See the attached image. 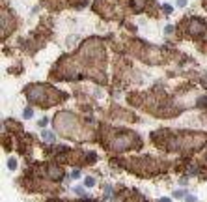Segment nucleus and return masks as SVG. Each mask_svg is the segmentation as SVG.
I'll use <instances>...</instances> for the list:
<instances>
[{"mask_svg":"<svg viewBox=\"0 0 207 202\" xmlns=\"http://www.w3.org/2000/svg\"><path fill=\"white\" fill-rule=\"evenodd\" d=\"M54 127L63 135V137H77L79 131V124H77V118L73 114H69V112H62L54 118Z\"/></svg>","mask_w":207,"mask_h":202,"instance_id":"f03ea898","label":"nucleus"},{"mask_svg":"<svg viewBox=\"0 0 207 202\" xmlns=\"http://www.w3.org/2000/svg\"><path fill=\"white\" fill-rule=\"evenodd\" d=\"M8 167H10L11 170H15V168H17V161H15V159H10V161H8Z\"/></svg>","mask_w":207,"mask_h":202,"instance_id":"0eeeda50","label":"nucleus"},{"mask_svg":"<svg viewBox=\"0 0 207 202\" xmlns=\"http://www.w3.org/2000/svg\"><path fill=\"white\" fill-rule=\"evenodd\" d=\"M160 202H170V198H160Z\"/></svg>","mask_w":207,"mask_h":202,"instance_id":"2eb2a0df","label":"nucleus"},{"mask_svg":"<svg viewBox=\"0 0 207 202\" xmlns=\"http://www.w3.org/2000/svg\"><path fill=\"white\" fill-rule=\"evenodd\" d=\"M26 97L30 99V101H34V103H37V105H52L54 101H56V97H54V90L51 88V86H47V84H32L28 90H26Z\"/></svg>","mask_w":207,"mask_h":202,"instance_id":"f257e3e1","label":"nucleus"},{"mask_svg":"<svg viewBox=\"0 0 207 202\" xmlns=\"http://www.w3.org/2000/svg\"><path fill=\"white\" fill-rule=\"evenodd\" d=\"M131 8L134 11H142L146 8V0H131Z\"/></svg>","mask_w":207,"mask_h":202,"instance_id":"423d86ee","label":"nucleus"},{"mask_svg":"<svg viewBox=\"0 0 207 202\" xmlns=\"http://www.w3.org/2000/svg\"><path fill=\"white\" fill-rule=\"evenodd\" d=\"M132 144H136V146L140 144L138 137H136V135H132V133H123V135H120V137H116V139L110 142V148L116 150V152H123V150L131 148Z\"/></svg>","mask_w":207,"mask_h":202,"instance_id":"7ed1b4c3","label":"nucleus"},{"mask_svg":"<svg viewBox=\"0 0 207 202\" xmlns=\"http://www.w3.org/2000/svg\"><path fill=\"white\" fill-rule=\"evenodd\" d=\"M207 30V26H205V22L203 21H200V19H190L189 21V32H190V36H200V34H203Z\"/></svg>","mask_w":207,"mask_h":202,"instance_id":"20e7f679","label":"nucleus"},{"mask_svg":"<svg viewBox=\"0 0 207 202\" xmlns=\"http://www.w3.org/2000/svg\"><path fill=\"white\" fill-rule=\"evenodd\" d=\"M39 125L43 127V125H47V118H43V120H39Z\"/></svg>","mask_w":207,"mask_h":202,"instance_id":"4468645a","label":"nucleus"},{"mask_svg":"<svg viewBox=\"0 0 207 202\" xmlns=\"http://www.w3.org/2000/svg\"><path fill=\"white\" fill-rule=\"evenodd\" d=\"M185 200H187V202H196V196H192V195H187V196H185Z\"/></svg>","mask_w":207,"mask_h":202,"instance_id":"1a4fd4ad","label":"nucleus"},{"mask_svg":"<svg viewBox=\"0 0 207 202\" xmlns=\"http://www.w3.org/2000/svg\"><path fill=\"white\" fill-rule=\"evenodd\" d=\"M71 178H80V172H79V170H73V172H71Z\"/></svg>","mask_w":207,"mask_h":202,"instance_id":"9b49d317","label":"nucleus"},{"mask_svg":"<svg viewBox=\"0 0 207 202\" xmlns=\"http://www.w3.org/2000/svg\"><path fill=\"white\" fill-rule=\"evenodd\" d=\"M163 8H164V11H166V13H170V11H172V6H168V4H166V6H163Z\"/></svg>","mask_w":207,"mask_h":202,"instance_id":"ddd939ff","label":"nucleus"},{"mask_svg":"<svg viewBox=\"0 0 207 202\" xmlns=\"http://www.w3.org/2000/svg\"><path fill=\"white\" fill-rule=\"evenodd\" d=\"M94 184H95L94 178H86V185H88V187H94Z\"/></svg>","mask_w":207,"mask_h":202,"instance_id":"6e6552de","label":"nucleus"},{"mask_svg":"<svg viewBox=\"0 0 207 202\" xmlns=\"http://www.w3.org/2000/svg\"><path fill=\"white\" fill-rule=\"evenodd\" d=\"M62 168L60 167H56V165H49V176L51 178H54V180H60L62 178Z\"/></svg>","mask_w":207,"mask_h":202,"instance_id":"39448f33","label":"nucleus"},{"mask_svg":"<svg viewBox=\"0 0 207 202\" xmlns=\"http://www.w3.org/2000/svg\"><path fill=\"white\" fill-rule=\"evenodd\" d=\"M181 196H185V193H183V191H175V198H181Z\"/></svg>","mask_w":207,"mask_h":202,"instance_id":"f8f14e48","label":"nucleus"},{"mask_svg":"<svg viewBox=\"0 0 207 202\" xmlns=\"http://www.w3.org/2000/svg\"><path fill=\"white\" fill-rule=\"evenodd\" d=\"M25 118H32V109H26L25 110Z\"/></svg>","mask_w":207,"mask_h":202,"instance_id":"9d476101","label":"nucleus"}]
</instances>
